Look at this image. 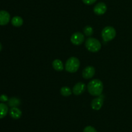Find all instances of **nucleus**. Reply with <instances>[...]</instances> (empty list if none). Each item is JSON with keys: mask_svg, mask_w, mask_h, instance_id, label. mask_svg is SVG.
<instances>
[{"mask_svg": "<svg viewBox=\"0 0 132 132\" xmlns=\"http://www.w3.org/2000/svg\"><path fill=\"white\" fill-rule=\"evenodd\" d=\"M86 89V85L83 82H78L73 86L72 92L76 95H80L85 91Z\"/></svg>", "mask_w": 132, "mask_h": 132, "instance_id": "nucleus-9", "label": "nucleus"}, {"mask_svg": "<svg viewBox=\"0 0 132 132\" xmlns=\"http://www.w3.org/2000/svg\"><path fill=\"white\" fill-rule=\"evenodd\" d=\"M9 113H10V116L14 119H19L22 115L21 111L18 107H11Z\"/></svg>", "mask_w": 132, "mask_h": 132, "instance_id": "nucleus-11", "label": "nucleus"}, {"mask_svg": "<svg viewBox=\"0 0 132 132\" xmlns=\"http://www.w3.org/2000/svg\"><path fill=\"white\" fill-rule=\"evenodd\" d=\"M95 73V68L92 66H87L83 69L82 72V77L85 79L92 78Z\"/></svg>", "mask_w": 132, "mask_h": 132, "instance_id": "nucleus-8", "label": "nucleus"}, {"mask_svg": "<svg viewBox=\"0 0 132 132\" xmlns=\"http://www.w3.org/2000/svg\"><path fill=\"white\" fill-rule=\"evenodd\" d=\"M85 47L90 52L97 53L101 49V43L96 38H89L85 41Z\"/></svg>", "mask_w": 132, "mask_h": 132, "instance_id": "nucleus-2", "label": "nucleus"}, {"mask_svg": "<svg viewBox=\"0 0 132 132\" xmlns=\"http://www.w3.org/2000/svg\"><path fill=\"white\" fill-rule=\"evenodd\" d=\"M8 111H9V107L7 105L3 102L0 103V119L5 117L7 115Z\"/></svg>", "mask_w": 132, "mask_h": 132, "instance_id": "nucleus-14", "label": "nucleus"}, {"mask_svg": "<svg viewBox=\"0 0 132 132\" xmlns=\"http://www.w3.org/2000/svg\"><path fill=\"white\" fill-rule=\"evenodd\" d=\"M88 91L90 94L98 97L102 94L103 91V84L99 79H94L87 85Z\"/></svg>", "mask_w": 132, "mask_h": 132, "instance_id": "nucleus-1", "label": "nucleus"}, {"mask_svg": "<svg viewBox=\"0 0 132 132\" xmlns=\"http://www.w3.org/2000/svg\"><path fill=\"white\" fill-rule=\"evenodd\" d=\"M8 104H9V106H10L11 107H18L20 105L21 102L20 100L18 99V98H15V97H12L10 99H9L8 100Z\"/></svg>", "mask_w": 132, "mask_h": 132, "instance_id": "nucleus-15", "label": "nucleus"}, {"mask_svg": "<svg viewBox=\"0 0 132 132\" xmlns=\"http://www.w3.org/2000/svg\"><path fill=\"white\" fill-rule=\"evenodd\" d=\"M82 2L85 4H86V5H92V4H94V3H95V1H96L97 0H82Z\"/></svg>", "mask_w": 132, "mask_h": 132, "instance_id": "nucleus-20", "label": "nucleus"}, {"mask_svg": "<svg viewBox=\"0 0 132 132\" xmlns=\"http://www.w3.org/2000/svg\"><path fill=\"white\" fill-rule=\"evenodd\" d=\"M80 67V61L76 57H70L65 63V69L67 71L73 73L79 69Z\"/></svg>", "mask_w": 132, "mask_h": 132, "instance_id": "nucleus-3", "label": "nucleus"}, {"mask_svg": "<svg viewBox=\"0 0 132 132\" xmlns=\"http://www.w3.org/2000/svg\"><path fill=\"white\" fill-rule=\"evenodd\" d=\"M10 20V15L6 10H0V25H6Z\"/></svg>", "mask_w": 132, "mask_h": 132, "instance_id": "nucleus-10", "label": "nucleus"}, {"mask_svg": "<svg viewBox=\"0 0 132 132\" xmlns=\"http://www.w3.org/2000/svg\"><path fill=\"white\" fill-rule=\"evenodd\" d=\"M83 132H97L96 129L94 128V127L91 126H86L84 129Z\"/></svg>", "mask_w": 132, "mask_h": 132, "instance_id": "nucleus-18", "label": "nucleus"}, {"mask_svg": "<svg viewBox=\"0 0 132 132\" xmlns=\"http://www.w3.org/2000/svg\"><path fill=\"white\" fill-rule=\"evenodd\" d=\"M60 93L64 97H69L72 94V90L67 86H64L60 89Z\"/></svg>", "mask_w": 132, "mask_h": 132, "instance_id": "nucleus-16", "label": "nucleus"}, {"mask_svg": "<svg viewBox=\"0 0 132 132\" xmlns=\"http://www.w3.org/2000/svg\"><path fill=\"white\" fill-rule=\"evenodd\" d=\"M104 100V95L101 94L100 96H98V97L94 98L92 100L91 102V107L94 110H99L102 107L103 105Z\"/></svg>", "mask_w": 132, "mask_h": 132, "instance_id": "nucleus-5", "label": "nucleus"}, {"mask_svg": "<svg viewBox=\"0 0 132 132\" xmlns=\"http://www.w3.org/2000/svg\"><path fill=\"white\" fill-rule=\"evenodd\" d=\"M84 33L86 36H91L94 33L93 28L90 26H86L84 28Z\"/></svg>", "mask_w": 132, "mask_h": 132, "instance_id": "nucleus-17", "label": "nucleus"}, {"mask_svg": "<svg viewBox=\"0 0 132 132\" xmlns=\"http://www.w3.org/2000/svg\"><path fill=\"white\" fill-rule=\"evenodd\" d=\"M107 10V6L104 3L101 2L95 5L94 8V12L97 15H103Z\"/></svg>", "mask_w": 132, "mask_h": 132, "instance_id": "nucleus-7", "label": "nucleus"}, {"mask_svg": "<svg viewBox=\"0 0 132 132\" xmlns=\"http://www.w3.org/2000/svg\"><path fill=\"white\" fill-rule=\"evenodd\" d=\"M116 36V31L113 27L108 26L104 27L101 32V36L105 41H112Z\"/></svg>", "mask_w": 132, "mask_h": 132, "instance_id": "nucleus-4", "label": "nucleus"}, {"mask_svg": "<svg viewBox=\"0 0 132 132\" xmlns=\"http://www.w3.org/2000/svg\"><path fill=\"white\" fill-rule=\"evenodd\" d=\"M8 100H9V98H8V97L6 94H1L0 96V101L1 102H5Z\"/></svg>", "mask_w": 132, "mask_h": 132, "instance_id": "nucleus-19", "label": "nucleus"}, {"mask_svg": "<svg viewBox=\"0 0 132 132\" xmlns=\"http://www.w3.org/2000/svg\"><path fill=\"white\" fill-rule=\"evenodd\" d=\"M52 67L57 71H61L64 69V65H63V62L59 59H55L53 61Z\"/></svg>", "mask_w": 132, "mask_h": 132, "instance_id": "nucleus-12", "label": "nucleus"}, {"mask_svg": "<svg viewBox=\"0 0 132 132\" xmlns=\"http://www.w3.org/2000/svg\"><path fill=\"white\" fill-rule=\"evenodd\" d=\"M1 50H2V44L0 43V51H1Z\"/></svg>", "mask_w": 132, "mask_h": 132, "instance_id": "nucleus-21", "label": "nucleus"}, {"mask_svg": "<svg viewBox=\"0 0 132 132\" xmlns=\"http://www.w3.org/2000/svg\"><path fill=\"white\" fill-rule=\"evenodd\" d=\"M11 23L12 25L13 26H14V27H19L21 26H22V25H23V19L21 17L16 16L13 17L12 19H11Z\"/></svg>", "mask_w": 132, "mask_h": 132, "instance_id": "nucleus-13", "label": "nucleus"}, {"mask_svg": "<svg viewBox=\"0 0 132 132\" xmlns=\"http://www.w3.org/2000/svg\"><path fill=\"white\" fill-rule=\"evenodd\" d=\"M85 40V36L81 32H77L73 33L70 38L72 43L75 45H80Z\"/></svg>", "mask_w": 132, "mask_h": 132, "instance_id": "nucleus-6", "label": "nucleus"}]
</instances>
